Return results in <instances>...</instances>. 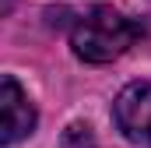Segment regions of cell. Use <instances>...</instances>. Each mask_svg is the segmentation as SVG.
Here are the masks:
<instances>
[{"mask_svg": "<svg viewBox=\"0 0 151 148\" xmlns=\"http://www.w3.org/2000/svg\"><path fill=\"white\" fill-rule=\"evenodd\" d=\"M137 36H141V25H134L113 7H95L74 21L70 46L84 64H109L123 57L137 42Z\"/></svg>", "mask_w": 151, "mask_h": 148, "instance_id": "6da1fadb", "label": "cell"}, {"mask_svg": "<svg viewBox=\"0 0 151 148\" xmlns=\"http://www.w3.org/2000/svg\"><path fill=\"white\" fill-rule=\"evenodd\" d=\"M0 127H4L0 141L7 148L18 145L21 138H28L35 131V106H32V99L25 95V88L11 74L0 78Z\"/></svg>", "mask_w": 151, "mask_h": 148, "instance_id": "7a4b0ae2", "label": "cell"}, {"mask_svg": "<svg viewBox=\"0 0 151 148\" xmlns=\"http://www.w3.org/2000/svg\"><path fill=\"white\" fill-rule=\"evenodd\" d=\"M113 116L130 141H151V81L127 85L113 102Z\"/></svg>", "mask_w": 151, "mask_h": 148, "instance_id": "3957f363", "label": "cell"}, {"mask_svg": "<svg viewBox=\"0 0 151 148\" xmlns=\"http://www.w3.org/2000/svg\"><path fill=\"white\" fill-rule=\"evenodd\" d=\"M7 7H11V0H4V11H7Z\"/></svg>", "mask_w": 151, "mask_h": 148, "instance_id": "277c9868", "label": "cell"}]
</instances>
